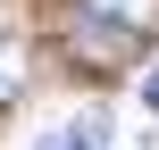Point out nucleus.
<instances>
[{"instance_id": "nucleus-1", "label": "nucleus", "mask_w": 159, "mask_h": 150, "mask_svg": "<svg viewBox=\"0 0 159 150\" xmlns=\"http://www.w3.org/2000/svg\"><path fill=\"white\" fill-rule=\"evenodd\" d=\"M84 67H117L126 50H134V33H117V25H101V17H75V42H67Z\"/></svg>"}, {"instance_id": "nucleus-2", "label": "nucleus", "mask_w": 159, "mask_h": 150, "mask_svg": "<svg viewBox=\"0 0 159 150\" xmlns=\"http://www.w3.org/2000/svg\"><path fill=\"white\" fill-rule=\"evenodd\" d=\"M25 75H34V50H25V33H8V25H0V109H17V100H25Z\"/></svg>"}, {"instance_id": "nucleus-3", "label": "nucleus", "mask_w": 159, "mask_h": 150, "mask_svg": "<svg viewBox=\"0 0 159 150\" xmlns=\"http://www.w3.org/2000/svg\"><path fill=\"white\" fill-rule=\"evenodd\" d=\"M84 17H101V25H117V33H151L159 25V0H84Z\"/></svg>"}, {"instance_id": "nucleus-4", "label": "nucleus", "mask_w": 159, "mask_h": 150, "mask_svg": "<svg viewBox=\"0 0 159 150\" xmlns=\"http://www.w3.org/2000/svg\"><path fill=\"white\" fill-rule=\"evenodd\" d=\"M42 150H109V117H101V109H84L75 125H59V134H42Z\"/></svg>"}, {"instance_id": "nucleus-5", "label": "nucleus", "mask_w": 159, "mask_h": 150, "mask_svg": "<svg viewBox=\"0 0 159 150\" xmlns=\"http://www.w3.org/2000/svg\"><path fill=\"white\" fill-rule=\"evenodd\" d=\"M143 109H159V67H151V75H143Z\"/></svg>"}]
</instances>
